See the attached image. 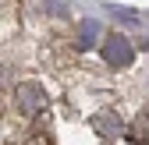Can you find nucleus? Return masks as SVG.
I'll return each instance as SVG.
<instances>
[{
    "label": "nucleus",
    "instance_id": "nucleus-1",
    "mask_svg": "<svg viewBox=\"0 0 149 145\" xmlns=\"http://www.w3.org/2000/svg\"><path fill=\"white\" fill-rule=\"evenodd\" d=\"M103 60H107V67H132V60H135V46H132V39H124V35H107L103 39Z\"/></svg>",
    "mask_w": 149,
    "mask_h": 145
},
{
    "label": "nucleus",
    "instance_id": "nucleus-2",
    "mask_svg": "<svg viewBox=\"0 0 149 145\" xmlns=\"http://www.w3.org/2000/svg\"><path fill=\"white\" fill-rule=\"evenodd\" d=\"M14 103H18L22 113H39L43 106H46V92H43L39 81H22L18 92H14Z\"/></svg>",
    "mask_w": 149,
    "mask_h": 145
},
{
    "label": "nucleus",
    "instance_id": "nucleus-3",
    "mask_svg": "<svg viewBox=\"0 0 149 145\" xmlns=\"http://www.w3.org/2000/svg\"><path fill=\"white\" fill-rule=\"evenodd\" d=\"M96 39H103V25L100 21H92V18H85V21H78V46H92Z\"/></svg>",
    "mask_w": 149,
    "mask_h": 145
},
{
    "label": "nucleus",
    "instance_id": "nucleus-4",
    "mask_svg": "<svg viewBox=\"0 0 149 145\" xmlns=\"http://www.w3.org/2000/svg\"><path fill=\"white\" fill-rule=\"evenodd\" d=\"M96 128H100L103 135H110V138H117V135H124V124L117 120V113H110V110L96 117Z\"/></svg>",
    "mask_w": 149,
    "mask_h": 145
},
{
    "label": "nucleus",
    "instance_id": "nucleus-5",
    "mask_svg": "<svg viewBox=\"0 0 149 145\" xmlns=\"http://www.w3.org/2000/svg\"><path fill=\"white\" fill-rule=\"evenodd\" d=\"M128 135L139 138V142H149V110H139L135 120H132V128H128Z\"/></svg>",
    "mask_w": 149,
    "mask_h": 145
},
{
    "label": "nucleus",
    "instance_id": "nucleus-6",
    "mask_svg": "<svg viewBox=\"0 0 149 145\" xmlns=\"http://www.w3.org/2000/svg\"><path fill=\"white\" fill-rule=\"evenodd\" d=\"M142 145H149V142H142Z\"/></svg>",
    "mask_w": 149,
    "mask_h": 145
}]
</instances>
